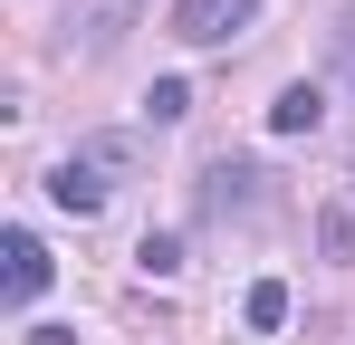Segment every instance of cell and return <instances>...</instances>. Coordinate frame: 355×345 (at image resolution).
<instances>
[{
    "label": "cell",
    "instance_id": "cell-9",
    "mask_svg": "<svg viewBox=\"0 0 355 345\" xmlns=\"http://www.w3.org/2000/svg\"><path fill=\"white\" fill-rule=\"evenodd\" d=\"M29 345H77V336H67V326H29Z\"/></svg>",
    "mask_w": 355,
    "mask_h": 345
},
{
    "label": "cell",
    "instance_id": "cell-5",
    "mask_svg": "<svg viewBox=\"0 0 355 345\" xmlns=\"http://www.w3.org/2000/svg\"><path fill=\"white\" fill-rule=\"evenodd\" d=\"M250 182H259L250 163H211V192H202V202H211V211H250Z\"/></svg>",
    "mask_w": 355,
    "mask_h": 345
},
{
    "label": "cell",
    "instance_id": "cell-3",
    "mask_svg": "<svg viewBox=\"0 0 355 345\" xmlns=\"http://www.w3.org/2000/svg\"><path fill=\"white\" fill-rule=\"evenodd\" d=\"M0 259H10V269H0V297H10V307H39V297H49V249H39L29 230H10Z\"/></svg>",
    "mask_w": 355,
    "mask_h": 345
},
{
    "label": "cell",
    "instance_id": "cell-8",
    "mask_svg": "<svg viewBox=\"0 0 355 345\" xmlns=\"http://www.w3.org/2000/svg\"><path fill=\"white\" fill-rule=\"evenodd\" d=\"M144 106H154V125H173V115H192V87H182V77H154Z\"/></svg>",
    "mask_w": 355,
    "mask_h": 345
},
{
    "label": "cell",
    "instance_id": "cell-2",
    "mask_svg": "<svg viewBox=\"0 0 355 345\" xmlns=\"http://www.w3.org/2000/svg\"><path fill=\"white\" fill-rule=\"evenodd\" d=\"M250 19H259V0H173V39H192V48H221Z\"/></svg>",
    "mask_w": 355,
    "mask_h": 345
},
{
    "label": "cell",
    "instance_id": "cell-7",
    "mask_svg": "<svg viewBox=\"0 0 355 345\" xmlns=\"http://www.w3.org/2000/svg\"><path fill=\"white\" fill-rule=\"evenodd\" d=\"M135 269H144V278H173V269H182V240H173V230H144Z\"/></svg>",
    "mask_w": 355,
    "mask_h": 345
},
{
    "label": "cell",
    "instance_id": "cell-4",
    "mask_svg": "<svg viewBox=\"0 0 355 345\" xmlns=\"http://www.w3.org/2000/svg\"><path fill=\"white\" fill-rule=\"evenodd\" d=\"M269 125H279V134H317V125H327V96H317V87H279Z\"/></svg>",
    "mask_w": 355,
    "mask_h": 345
},
{
    "label": "cell",
    "instance_id": "cell-6",
    "mask_svg": "<svg viewBox=\"0 0 355 345\" xmlns=\"http://www.w3.org/2000/svg\"><path fill=\"white\" fill-rule=\"evenodd\" d=\"M240 317H250L259 336H269V326H288V288H279V278H259L250 297H240Z\"/></svg>",
    "mask_w": 355,
    "mask_h": 345
},
{
    "label": "cell",
    "instance_id": "cell-10",
    "mask_svg": "<svg viewBox=\"0 0 355 345\" xmlns=\"http://www.w3.org/2000/svg\"><path fill=\"white\" fill-rule=\"evenodd\" d=\"M346 77H355V39H346Z\"/></svg>",
    "mask_w": 355,
    "mask_h": 345
},
{
    "label": "cell",
    "instance_id": "cell-1",
    "mask_svg": "<svg viewBox=\"0 0 355 345\" xmlns=\"http://www.w3.org/2000/svg\"><path fill=\"white\" fill-rule=\"evenodd\" d=\"M125 172H135V134H87V144L49 172V202L87 221V211H106V192H116Z\"/></svg>",
    "mask_w": 355,
    "mask_h": 345
}]
</instances>
